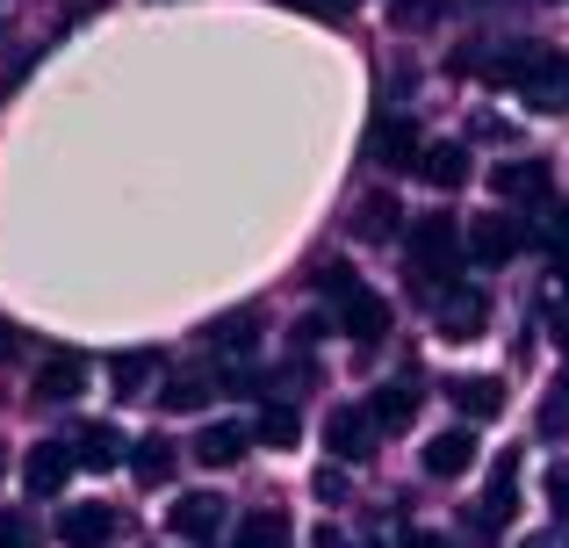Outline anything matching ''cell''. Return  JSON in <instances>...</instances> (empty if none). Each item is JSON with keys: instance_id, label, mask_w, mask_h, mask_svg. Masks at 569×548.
I'll return each mask as SVG.
<instances>
[{"instance_id": "52a82bcc", "label": "cell", "mask_w": 569, "mask_h": 548, "mask_svg": "<svg viewBox=\"0 0 569 548\" xmlns=\"http://www.w3.org/2000/svg\"><path fill=\"white\" fill-rule=\"evenodd\" d=\"M72 469H80V455H72L66 440H37V448L22 455V484H29L37 498H66Z\"/></svg>"}, {"instance_id": "44dd1931", "label": "cell", "mask_w": 569, "mask_h": 548, "mask_svg": "<svg viewBox=\"0 0 569 548\" xmlns=\"http://www.w3.org/2000/svg\"><path fill=\"white\" fill-rule=\"evenodd\" d=\"M252 339H260V310H231V318L209 325V347L217 353H252Z\"/></svg>"}, {"instance_id": "484cf974", "label": "cell", "mask_w": 569, "mask_h": 548, "mask_svg": "<svg viewBox=\"0 0 569 548\" xmlns=\"http://www.w3.org/2000/svg\"><path fill=\"white\" fill-rule=\"evenodd\" d=\"M152 353H116V368H109V376H116V390H123V397H138L144 390V382H152Z\"/></svg>"}, {"instance_id": "836d02e7", "label": "cell", "mask_w": 569, "mask_h": 548, "mask_svg": "<svg viewBox=\"0 0 569 548\" xmlns=\"http://www.w3.org/2000/svg\"><path fill=\"white\" fill-rule=\"evenodd\" d=\"M556 347L569 353V303H562V318H556Z\"/></svg>"}, {"instance_id": "9a60e30c", "label": "cell", "mask_w": 569, "mask_h": 548, "mask_svg": "<svg viewBox=\"0 0 569 548\" xmlns=\"http://www.w3.org/2000/svg\"><path fill=\"white\" fill-rule=\"evenodd\" d=\"M368 152H376L382 167H418V159H426V145H418V130L403 123V116H382V123L368 130Z\"/></svg>"}, {"instance_id": "1f68e13d", "label": "cell", "mask_w": 569, "mask_h": 548, "mask_svg": "<svg viewBox=\"0 0 569 548\" xmlns=\"http://www.w3.org/2000/svg\"><path fill=\"white\" fill-rule=\"evenodd\" d=\"M281 8H303V14H318V22H339V14H353V0H281Z\"/></svg>"}, {"instance_id": "e575fe53", "label": "cell", "mask_w": 569, "mask_h": 548, "mask_svg": "<svg viewBox=\"0 0 569 548\" xmlns=\"http://www.w3.org/2000/svg\"><path fill=\"white\" fill-rule=\"evenodd\" d=\"M527 548H562V535H527Z\"/></svg>"}, {"instance_id": "8fae6325", "label": "cell", "mask_w": 569, "mask_h": 548, "mask_svg": "<svg viewBox=\"0 0 569 548\" xmlns=\"http://www.w3.org/2000/svg\"><path fill=\"white\" fill-rule=\"evenodd\" d=\"M252 440H260L252 426H238V419H217V426H202V434H194V448H188V455H194L202 469H231L238 455L252 448Z\"/></svg>"}, {"instance_id": "d4e9b609", "label": "cell", "mask_w": 569, "mask_h": 548, "mask_svg": "<svg viewBox=\"0 0 569 548\" xmlns=\"http://www.w3.org/2000/svg\"><path fill=\"white\" fill-rule=\"evenodd\" d=\"M397 202H389V196H368L361 202V239H397Z\"/></svg>"}, {"instance_id": "5bb4252c", "label": "cell", "mask_w": 569, "mask_h": 548, "mask_svg": "<svg viewBox=\"0 0 569 548\" xmlns=\"http://www.w3.org/2000/svg\"><path fill=\"white\" fill-rule=\"evenodd\" d=\"M167 527H173L181 541H209V535L223 527V498H217V491H181V506L167 512Z\"/></svg>"}, {"instance_id": "f546056e", "label": "cell", "mask_w": 569, "mask_h": 548, "mask_svg": "<svg viewBox=\"0 0 569 548\" xmlns=\"http://www.w3.org/2000/svg\"><path fill=\"white\" fill-rule=\"evenodd\" d=\"M0 548H37V527L22 512H0Z\"/></svg>"}, {"instance_id": "4fadbf2b", "label": "cell", "mask_w": 569, "mask_h": 548, "mask_svg": "<svg viewBox=\"0 0 569 548\" xmlns=\"http://www.w3.org/2000/svg\"><path fill=\"white\" fill-rule=\"evenodd\" d=\"M490 188L505 202H541L548 196V159H498L490 167Z\"/></svg>"}, {"instance_id": "7402d4cb", "label": "cell", "mask_w": 569, "mask_h": 548, "mask_svg": "<svg viewBox=\"0 0 569 548\" xmlns=\"http://www.w3.org/2000/svg\"><path fill=\"white\" fill-rule=\"evenodd\" d=\"M252 434H260L267 448H296V434H303V419H296V405H281V397H274V405H267L260 419H252Z\"/></svg>"}, {"instance_id": "4316f807", "label": "cell", "mask_w": 569, "mask_h": 548, "mask_svg": "<svg viewBox=\"0 0 569 548\" xmlns=\"http://www.w3.org/2000/svg\"><path fill=\"white\" fill-rule=\"evenodd\" d=\"M447 14V0H389V22L397 29H432Z\"/></svg>"}, {"instance_id": "f1b7e54d", "label": "cell", "mask_w": 569, "mask_h": 548, "mask_svg": "<svg viewBox=\"0 0 569 548\" xmlns=\"http://www.w3.org/2000/svg\"><path fill=\"white\" fill-rule=\"evenodd\" d=\"M318 289H325V296H332V303H339V296H347V289H361V275H353L347 260H325V268H318Z\"/></svg>"}, {"instance_id": "4dcf8cb0", "label": "cell", "mask_w": 569, "mask_h": 548, "mask_svg": "<svg viewBox=\"0 0 569 548\" xmlns=\"http://www.w3.org/2000/svg\"><path fill=\"white\" fill-rule=\"evenodd\" d=\"M541 231H548V246H556V253H569V202H548Z\"/></svg>"}, {"instance_id": "ac0fdd59", "label": "cell", "mask_w": 569, "mask_h": 548, "mask_svg": "<svg viewBox=\"0 0 569 548\" xmlns=\"http://www.w3.org/2000/svg\"><path fill=\"white\" fill-rule=\"evenodd\" d=\"M80 390H87V361L80 353H51V361L37 368V397L43 405H72Z\"/></svg>"}, {"instance_id": "cb8c5ba5", "label": "cell", "mask_w": 569, "mask_h": 548, "mask_svg": "<svg viewBox=\"0 0 569 548\" xmlns=\"http://www.w3.org/2000/svg\"><path fill=\"white\" fill-rule=\"evenodd\" d=\"M130 469H138V484H167V469H173V448L167 440H138V448H130Z\"/></svg>"}, {"instance_id": "2e32d148", "label": "cell", "mask_w": 569, "mask_h": 548, "mask_svg": "<svg viewBox=\"0 0 569 548\" xmlns=\"http://www.w3.org/2000/svg\"><path fill=\"white\" fill-rule=\"evenodd\" d=\"M447 397H455V411H461V419H498V411H505V382L498 376H455V382H447Z\"/></svg>"}, {"instance_id": "7a4b0ae2", "label": "cell", "mask_w": 569, "mask_h": 548, "mask_svg": "<svg viewBox=\"0 0 569 548\" xmlns=\"http://www.w3.org/2000/svg\"><path fill=\"white\" fill-rule=\"evenodd\" d=\"M403 253H411V275L426 281L432 296H440V289H447V275H455V268H461V253H469V239H461L455 217H418L411 239H403Z\"/></svg>"}, {"instance_id": "7c38bea8", "label": "cell", "mask_w": 569, "mask_h": 548, "mask_svg": "<svg viewBox=\"0 0 569 548\" xmlns=\"http://www.w3.org/2000/svg\"><path fill=\"white\" fill-rule=\"evenodd\" d=\"M469 462H476V434L469 426H447V434L426 440V477L455 484V477H469Z\"/></svg>"}, {"instance_id": "603a6c76", "label": "cell", "mask_w": 569, "mask_h": 548, "mask_svg": "<svg viewBox=\"0 0 569 548\" xmlns=\"http://www.w3.org/2000/svg\"><path fill=\"white\" fill-rule=\"evenodd\" d=\"M202 397H209V376H202V368H181V376H167L159 405H167V411H194Z\"/></svg>"}, {"instance_id": "277c9868", "label": "cell", "mask_w": 569, "mask_h": 548, "mask_svg": "<svg viewBox=\"0 0 569 548\" xmlns=\"http://www.w3.org/2000/svg\"><path fill=\"white\" fill-rule=\"evenodd\" d=\"M432 318H440V339H476L490 318V296L469 289V281H447L440 296H432Z\"/></svg>"}, {"instance_id": "8992f818", "label": "cell", "mask_w": 569, "mask_h": 548, "mask_svg": "<svg viewBox=\"0 0 569 548\" xmlns=\"http://www.w3.org/2000/svg\"><path fill=\"white\" fill-rule=\"evenodd\" d=\"M527 246V225L519 217H469V260L476 268H505Z\"/></svg>"}, {"instance_id": "9c48e42d", "label": "cell", "mask_w": 569, "mask_h": 548, "mask_svg": "<svg viewBox=\"0 0 569 548\" xmlns=\"http://www.w3.org/2000/svg\"><path fill=\"white\" fill-rule=\"evenodd\" d=\"M368 419H376V434H403V426L418 419V376L403 368V376H389L376 397H368Z\"/></svg>"}, {"instance_id": "6da1fadb", "label": "cell", "mask_w": 569, "mask_h": 548, "mask_svg": "<svg viewBox=\"0 0 569 548\" xmlns=\"http://www.w3.org/2000/svg\"><path fill=\"white\" fill-rule=\"evenodd\" d=\"M490 80L498 87H512L527 109H541V116H562L569 109V51H505V58H490Z\"/></svg>"}, {"instance_id": "5b68a950", "label": "cell", "mask_w": 569, "mask_h": 548, "mask_svg": "<svg viewBox=\"0 0 569 548\" xmlns=\"http://www.w3.org/2000/svg\"><path fill=\"white\" fill-rule=\"evenodd\" d=\"M116 535H123V512L101 506V498H87V506H66V512H58V541H66V548H109Z\"/></svg>"}, {"instance_id": "ba28073f", "label": "cell", "mask_w": 569, "mask_h": 548, "mask_svg": "<svg viewBox=\"0 0 569 548\" xmlns=\"http://www.w3.org/2000/svg\"><path fill=\"white\" fill-rule=\"evenodd\" d=\"M332 310H339V332H347V339H361V347H376V339L389 332V303H382L376 289H368V281H361V289H347Z\"/></svg>"}, {"instance_id": "30bf717a", "label": "cell", "mask_w": 569, "mask_h": 548, "mask_svg": "<svg viewBox=\"0 0 569 548\" xmlns=\"http://www.w3.org/2000/svg\"><path fill=\"white\" fill-rule=\"evenodd\" d=\"M325 448H332L339 462H368V455H376V419L353 411V405H339L332 419H325Z\"/></svg>"}, {"instance_id": "83f0119b", "label": "cell", "mask_w": 569, "mask_h": 548, "mask_svg": "<svg viewBox=\"0 0 569 548\" xmlns=\"http://www.w3.org/2000/svg\"><path fill=\"white\" fill-rule=\"evenodd\" d=\"M541 491H548V506H556V520L569 527V462H548V477H541Z\"/></svg>"}, {"instance_id": "ffe728a7", "label": "cell", "mask_w": 569, "mask_h": 548, "mask_svg": "<svg viewBox=\"0 0 569 548\" xmlns=\"http://www.w3.org/2000/svg\"><path fill=\"white\" fill-rule=\"evenodd\" d=\"M72 455H80V469H116L123 462V434H116V426H80Z\"/></svg>"}, {"instance_id": "d590c367", "label": "cell", "mask_w": 569, "mask_h": 548, "mask_svg": "<svg viewBox=\"0 0 569 548\" xmlns=\"http://www.w3.org/2000/svg\"><path fill=\"white\" fill-rule=\"evenodd\" d=\"M556 275H562V289H569V253H562V260H556Z\"/></svg>"}, {"instance_id": "d6986e66", "label": "cell", "mask_w": 569, "mask_h": 548, "mask_svg": "<svg viewBox=\"0 0 569 548\" xmlns=\"http://www.w3.org/2000/svg\"><path fill=\"white\" fill-rule=\"evenodd\" d=\"M231 548H289V520H281L274 506L246 512V520H238V535H231Z\"/></svg>"}, {"instance_id": "d6a6232c", "label": "cell", "mask_w": 569, "mask_h": 548, "mask_svg": "<svg viewBox=\"0 0 569 548\" xmlns=\"http://www.w3.org/2000/svg\"><path fill=\"white\" fill-rule=\"evenodd\" d=\"M397 548H447V541H440V535H426V527H403V541H397Z\"/></svg>"}, {"instance_id": "e0dca14e", "label": "cell", "mask_w": 569, "mask_h": 548, "mask_svg": "<svg viewBox=\"0 0 569 548\" xmlns=\"http://www.w3.org/2000/svg\"><path fill=\"white\" fill-rule=\"evenodd\" d=\"M418 181L426 188H461L469 181V145H455V138H440V145H426V159H418Z\"/></svg>"}, {"instance_id": "3957f363", "label": "cell", "mask_w": 569, "mask_h": 548, "mask_svg": "<svg viewBox=\"0 0 569 548\" xmlns=\"http://www.w3.org/2000/svg\"><path fill=\"white\" fill-rule=\"evenodd\" d=\"M512 512H519V455H498V462H490L483 498H476V527H469V535L476 541H498L505 527H512Z\"/></svg>"}]
</instances>
